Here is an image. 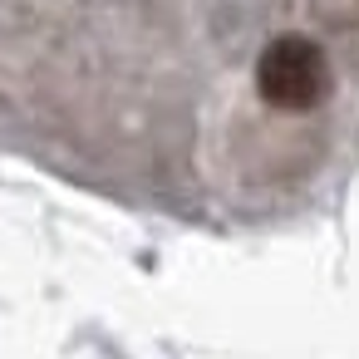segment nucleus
<instances>
[{"label":"nucleus","instance_id":"obj_1","mask_svg":"<svg viewBox=\"0 0 359 359\" xmlns=\"http://www.w3.org/2000/svg\"><path fill=\"white\" fill-rule=\"evenodd\" d=\"M256 99L271 109V114H285V118H305L315 114L330 89H334V69H330V55L320 50V40L310 35H276L266 40V50L256 55Z\"/></svg>","mask_w":359,"mask_h":359}]
</instances>
